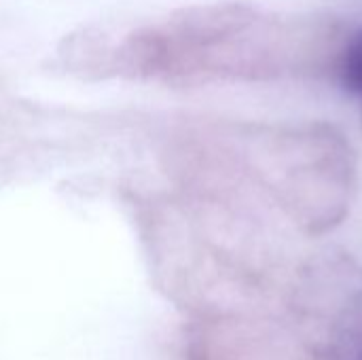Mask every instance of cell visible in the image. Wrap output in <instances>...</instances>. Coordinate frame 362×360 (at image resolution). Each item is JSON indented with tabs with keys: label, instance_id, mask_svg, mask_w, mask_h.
I'll list each match as a JSON object with an SVG mask.
<instances>
[{
	"label": "cell",
	"instance_id": "cell-1",
	"mask_svg": "<svg viewBox=\"0 0 362 360\" xmlns=\"http://www.w3.org/2000/svg\"><path fill=\"white\" fill-rule=\"evenodd\" d=\"M341 83L362 102V30H358L341 53Z\"/></svg>",
	"mask_w": 362,
	"mask_h": 360
}]
</instances>
